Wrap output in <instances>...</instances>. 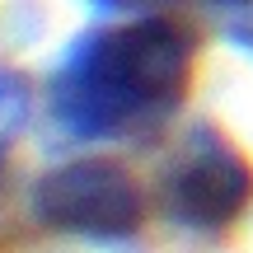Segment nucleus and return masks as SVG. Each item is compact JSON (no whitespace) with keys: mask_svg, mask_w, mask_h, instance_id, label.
<instances>
[{"mask_svg":"<svg viewBox=\"0 0 253 253\" xmlns=\"http://www.w3.org/2000/svg\"><path fill=\"white\" fill-rule=\"evenodd\" d=\"M197 42L164 14L84 33L47 84L52 122L71 141H122L155 131L192 89Z\"/></svg>","mask_w":253,"mask_h":253,"instance_id":"obj_1","label":"nucleus"},{"mask_svg":"<svg viewBox=\"0 0 253 253\" xmlns=\"http://www.w3.org/2000/svg\"><path fill=\"white\" fill-rule=\"evenodd\" d=\"M28 216L47 235L84 244H126L145 225V192L118 160H71L47 169L28 192Z\"/></svg>","mask_w":253,"mask_h":253,"instance_id":"obj_2","label":"nucleus"},{"mask_svg":"<svg viewBox=\"0 0 253 253\" xmlns=\"http://www.w3.org/2000/svg\"><path fill=\"white\" fill-rule=\"evenodd\" d=\"M160 211L192 235H225L253 207V160L220 126H192L173 145L155 188Z\"/></svg>","mask_w":253,"mask_h":253,"instance_id":"obj_3","label":"nucleus"},{"mask_svg":"<svg viewBox=\"0 0 253 253\" xmlns=\"http://www.w3.org/2000/svg\"><path fill=\"white\" fill-rule=\"evenodd\" d=\"M28 108H33V94H28L24 75L0 66V178H5V160H9V145L24 136L28 126Z\"/></svg>","mask_w":253,"mask_h":253,"instance_id":"obj_4","label":"nucleus"},{"mask_svg":"<svg viewBox=\"0 0 253 253\" xmlns=\"http://www.w3.org/2000/svg\"><path fill=\"white\" fill-rule=\"evenodd\" d=\"M94 9H108V14H145V9L164 5V0H89Z\"/></svg>","mask_w":253,"mask_h":253,"instance_id":"obj_5","label":"nucleus"},{"mask_svg":"<svg viewBox=\"0 0 253 253\" xmlns=\"http://www.w3.org/2000/svg\"><path fill=\"white\" fill-rule=\"evenodd\" d=\"M230 42H235L239 52H249V56H253V5L235 19V24H230Z\"/></svg>","mask_w":253,"mask_h":253,"instance_id":"obj_6","label":"nucleus"},{"mask_svg":"<svg viewBox=\"0 0 253 253\" xmlns=\"http://www.w3.org/2000/svg\"><path fill=\"white\" fill-rule=\"evenodd\" d=\"M211 5H220V9H249L253 0H211Z\"/></svg>","mask_w":253,"mask_h":253,"instance_id":"obj_7","label":"nucleus"}]
</instances>
